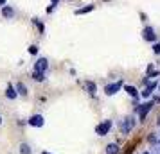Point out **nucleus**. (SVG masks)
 Returning <instances> with one entry per match:
<instances>
[{
	"mask_svg": "<svg viewBox=\"0 0 160 154\" xmlns=\"http://www.w3.org/2000/svg\"><path fill=\"white\" fill-rule=\"evenodd\" d=\"M155 102L153 100H148V102L140 104V106H135V113H138V122H146V117L149 115V111L153 110Z\"/></svg>",
	"mask_w": 160,
	"mask_h": 154,
	"instance_id": "1",
	"label": "nucleus"
},
{
	"mask_svg": "<svg viewBox=\"0 0 160 154\" xmlns=\"http://www.w3.org/2000/svg\"><path fill=\"white\" fill-rule=\"evenodd\" d=\"M135 124H137V120H135V117H131V115H128V117L124 118L122 122H121V131H122V134H130L131 129L135 127Z\"/></svg>",
	"mask_w": 160,
	"mask_h": 154,
	"instance_id": "2",
	"label": "nucleus"
},
{
	"mask_svg": "<svg viewBox=\"0 0 160 154\" xmlns=\"http://www.w3.org/2000/svg\"><path fill=\"white\" fill-rule=\"evenodd\" d=\"M112 125H113L112 120H108V118H106V120H102L101 124L95 127V134H99V136H106V134L110 133V129H112Z\"/></svg>",
	"mask_w": 160,
	"mask_h": 154,
	"instance_id": "3",
	"label": "nucleus"
},
{
	"mask_svg": "<svg viewBox=\"0 0 160 154\" xmlns=\"http://www.w3.org/2000/svg\"><path fill=\"white\" fill-rule=\"evenodd\" d=\"M142 38H144L146 41H149V43H155V41L158 40V36H157L155 29H153V27H149V25H146V27H144V30H142Z\"/></svg>",
	"mask_w": 160,
	"mask_h": 154,
	"instance_id": "4",
	"label": "nucleus"
},
{
	"mask_svg": "<svg viewBox=\"0 0 160 154\" xmlns=\"http://www.w3.org/2000/svg\"><path fill=\"white\" fill-rule=\"evenodd\" d=\"M157 86H158V82H155V81H149V84H148V86H144V90H142V91H138V95L142 97V99H149V97L153 95V91H155V90H157Z\"/></svg>",
	"mask_w": 160,
	"mask_h": 154,
	"instance_id": "5",
	"label": "nucleus"
},
{
	"mask_svg": "<svg viewBox=\"0 0 160 154\" xmlns=\"http://www.w3.org/2000/svg\"><path fill=\"white\" fill-rule=\"evenodd\" d=\"M27 124L31 127H43L45 125V117L43 115H31L29 120H27Z\"/></svg>",
	"mask_w": 160,
	"mask_h": 154,
	"instance_id": "6",
	"label": "nucleus"
},
{
	"mask_svg": "<svg viewBox=\"0 0 160 154\" xmlns=\"http://www.w3.org/2000/svg\"><path fill=\"white\" fill-rule=\"evenodd\" d=\"M121 88H122V82H121V81L110 82V84H106V86H104V93H106L108 97H112V95H115Z\"/></svg>",
	"mask_w": 160,
	"mask_h": 154,
	"instance_id": "7",
	"label": "nucleus"
},
{
	"mask_svg": "<svg viewBox=\"0 0 160 154\" xmlns=\"http://www.w3.org/2000/svg\"><path fill=\"white\" fill-rule=\"evenodd\" d=\"M34 70H36V72H47V70H49V59L38 58L36 63H34Z\"/></svg>",
	"mask_w": 160,
	"mask_h": 154,
	"instance_id": "8",
	"label": "nucleus"
},
{
	"mask_svg": "<svg viewBox=\"0 0 160 154\" xmlns=\"http://www.w3.org/2000/svg\"><path fill=\"white\" fill-rule=\"evenodd\" d=\"M16 16V11L11 6H2V18H6V20H11V18H15Z\"/></svg>",
	"mask_w": 160,
	"mask_h": 154,
	"instance_id": "9",
	"label": "nucleus"
},
{
	"mask_svg": "<svg viewBox=\"0 0 160 154\" xmlns=\"http://www.w3.org/2000/svg\"><path fill=\"white\" fill-rule=\"evenodd\" d=\"M104 152L106 154H121V147H119V143H108L106 149H104Z\"/></svg>",
	"mask_w": 160,
	"mask_h": 154,
	"instance_id": "10",
	"label": "nucleus"
},
{
	"mask_svg": "<svg viewBox=\"0 0 160 154\" xmlns=\"http://www.w3.org/2000/svg\"><path fill=\"white\" fill-rule=\"evenodd\" d=\"M15 90H16V93H18V95L20 97H27V86H25V84H23V82H16V86H15Z\"/></svg>",
	"mask_w": 160,
	"mask_h": 154,
	"instance_id": "11",
	"label": "nucleus"
},
{
	"mask_svg": "<svg viewBox=\"0 0 160 154\" xmlns=\"http://www.w3.org/2000/svg\"><path fill=\"white\" fill-rule=\"evenodd\" d=\"M94 4H88V6H85V7H79V9H76V11H74V15H87V13H90V11H94Z\"/></svg>",
	"mask_w": 160,
	"mask_h": 154,
	"instance_id": "12",
	"label": "nucleus"
},
{
	"mask_svg": "<svg viewBox=\"0 0 160 154\" xmlns=\"http://www.w3.org/2000/svg\"><path fill=\"white\" fill-rule=\"evenodd\" d=\"M124 91L128 93L130 97H133V99H137L138 97V90L133 86V84H128V86H124Z\"/></svg>",
	"mask_w": 160,
	"mask_h": 154,
	"instance_id": "13",
	"label": "nucleus"
},
{
	"mask_svg": "<svg viewBox=\"0 0 160 154\" xmlns=\"http://www.w3.org/2000/svg\"><path fill=\"white\" fill-rule=\"evenodd\" d=\"M6 97H8L9 100H15L16 97H18V93H16V90H15L13 84H9L8 86V90H6Z\"/></svg>",
	"mask_w": 160,
	"mask_h": 154,
	"instance_id": "14",
	"label": "nucleus"
},
{
	"mask_svg": "<svg viewBox=\"0 0 160 154\" xmlns=\"http://www.w3.org/2000/svg\"><path fill=\"white\" fill-rule=\"evenodd\" d=\"M31 77H32L36 82H43V81H45V72H36V70H34Z\"/></svg>",
	"mask_w": 160,
	"mask_h": 154,
	"instance_id": "15",
	"label": "nucleus"
},
{
	"mask_svg": "<svg viewBox=\"0 0 160 154\" xmlns=\"http://www.w3.org/2000/svg\"><path fill=\"white\" fill-rule=\"evenodd\" d=\"M87 91L90 95H95V93H97V86H95L94 81H87Z\"/></svg>",
	"mask_w": 160,
	"mask_h": 154,
	"instance_id": "16",
	"label": "nucleus"
},
{
	"mask_svg": "<svg viewBox=\"0 0 160 154\" xmlns=\"http://www.w3.org/2000/svg\"><path fill=\"white\" fill-rule=\"evenodd\" d=\"M20 154H32V149L29 143H20Z\"/></svg>",
	"mask_w": 160,
	"mask_h": 154,
	"instance_id": "17",
	"label": "nucleus"
},
{
	"mask_svg": "<svg viewBox=\"0 0 160 154\" xmlns=\"http://www.w3.org/2000/svg\"><path fill=\"white\" fill-rule=\"evenodd\" d=\"M32 23H34V25L38 27V30H40V34H45V25H43L42 22H40L38 18H32Z\"/></svg>",
	"mask_w": 160,
	"mask_h": 154,
	"instance_id": "18",
	"label": "nucleus"
},
{
	"mask_svg": "<svg viewBox=\"0 0 160 154\" xmlns=\"http://www.w3.org/2000/svg\"><path fill=\"white\" fill-rule=\"evenodd\" d=\"M160 75V70H151V72H148L146 73V77L148 79H153V77H158Z\"/></svg>",
	"mask_w": 160,
	"mask_h": 154,
	"instance_id": "19",
	"label": "nucleus"
},
{
	"mask_svg": "<svg viewBox=\"0 0 160 154\" xmlns=\"http://www.w3.org/2000/svg\"><path fill=\"white\" fill-rule=\"evenodd\" d=\"M153 54L155 56H160V41H155L153 43Z\"/></svg>",
	"mask_w": 160,
	"mask_h": 154,
	"instance_id": "20",
	"label": "nucleus"
},
{
	"mask_svg": "<svg viewBox=\"0 0 160 154\" xmlns=\"http://www.w3.org/2000/svg\"><path fill=\"white\" fill-rule=\"evenodd\" d=\"M27 50H29V54H32V56H36L38 54V50H40V49H38L36 45H31L29 49H27Z\"/></svg>",
	"mask_w": 160,
	"mask_h": 154,
	"instance_id": "21",
	"label": "nucleus"
},
{
	"mask_svg": "<svg viewBox=\"0 0 160 154\" xmlns=\"http://www.w3.org/2000/svg\"><path fill=\"white\" fill-rule=\"evenodd\" d=\"M148 140H149V143H157V142H158V140H157V136H155V133H151Z\"/></svg>",
	"mask_w": 160,
	"mask_h": 154,
	"instance_id": "22",
	"label": "nucleus"
},
{
	"mask_svg": "<svg viewBox=\"0 0 160 154\" xmlns=\"http://www.w3.org/2000/svg\"><path fill=\"white\" fill-rule=\"evenodd\" d=\"M58 7V6H54V4H51V6H49V7H47V13H49V15H51V13H54V9Z\"/></svg>",
	"mask_w": 160,
	"mask_h": 154,
	"instance_id": "23",
	"label": "nucleus"
},
{
	"mask_svg": "<svg viewBox=\"0 0 160 154\" xmlns=\"http://www.w3.org/2000/svg\"><path fill=\"white\" fill-rule=\"evenodd\" d=\"M149 81H151V79H148V77H142V84H144V86H148V84H149Z\"/></svg>",
	"mask_w": 160,
	"mask_h": 154,
	"instance_id": "24",
	"label": "nucleus"
},
{
	"mask_svg": "<svg viewBox=\"0 0 160 154\" xmlns=\"http://www.w3.org/2000/svg\"><path fill=\"white\" fill-rule=\"evenodd\" d=\"M51 4H54V6H58V4H59V0H51Z\"/></svg>",
	"mask_w": 160,
	"mask_h": 154,
	"instance_id": "25",
	"label": "nucleus"
},
{
	"mask_svg": "<svg viewBox=\"0 0 160 154\" xmlns=\"http://www.w3.org/2000/svg\"><path fill=\"white\" fill-rule=\"evenodd\" d=\"M6 2H8V0H0V7H2V6H6Z\"/></svg>",
	"mask_w": 160,
	"mask_h": 154,
	"instance_id": "26",
	"label": "nucleus"
},
{
	"mask_svg": "<svg viewBox=\"0 0 160 154\" xmlns=\"http://www.w3.org/2000/svg\"><path fill=\"white\" fill-rule=\"evenodd\" d=\"M140 154H151V152H149V151H144V152H140Z\"/></svg>",
	"mask_w": 160,
	"mask_h": 154,
	"instance_id": "27",
	"label": "nucleus"
},
{
	"mask_svg": "<svg viewBox=\"0 0 160 154\" xmlns=\"http://www.w3.org/2000/svg\"><path fill=\"white\" fill-rule=\"evenodd\" d=\"M157 124H158V125H160V117H158V118H157Z\"/></svg>",
	"mask_w": 160,
	"mask_h": 154,
	"instance_id": "28",
	"label": "nucleus"
},
{
	"mask_svg": "<svg viewBox=\"0 0 160 154\" xmlns=\"http://www.w3.org/2000/svg\"><path fill=\"white\" fill-rule=\"evenodd\" d=\"M157 90H158V93H160V84H158V86H157Z\"/></svg>",
	"mask_w": 160,
	"mask_h": 154,
	"instance_id": "29",
	"label": "nucleus"
},
{
	"mask_svg": "<svg viewBox=\"0 0 160 154\" xmlns=\"http://www.w3.org/2000/svg\"><path fill=\"white\" fill-rule=\"evenodd\" d=\"M42 154H51V152H47V151H43V152H42Z\"/></svg>",
	"mask_w": 160,
	"mask_h": 154,
	"instance_id": "30",
	"label": "nucleus"
},
{
	"mask_svg": "<svg viewBox=\"0 0 160 154\" xmlns=\"http://www.w3.org/2000/svg\"><path fill=\"white\" fill-rule=\"evenodd\" d=\"M157 145H158V147H160V140H158V142H157Z\"/></svg>",
	"mask_w": 160,
	"mask_h": 154,
	"instance_id": "31",
	"label": "nucleus"
},
{
	"mask_svg": "<svg viewBox=\"0 0 160 154\" xmlns=\"http://www.w3.org/2000/svg\"><path fill=\"white\" fill-rule=\"evenodd\" d=\"M0 125H2V117H0Z\"/></svg>",
	"mask_w": 160,
	"mask_h": 154,
	"instance_id": "32",
	"label": "nucleus"
},
{
	"mask_svg": "<svg viewBox=\"0 0 160 154\" xmlns=\"http://www.w3.org/2000/svg\"><path fill=\"white\" fill-rule=\"evenodd\" d=\"M104 2H108V0H104Z\"/></svg>",
	"mask_w": 160,
	"mask_h": 154,
	"instance_id": "33",
	"label": "nucleus"
}]
</instances>
